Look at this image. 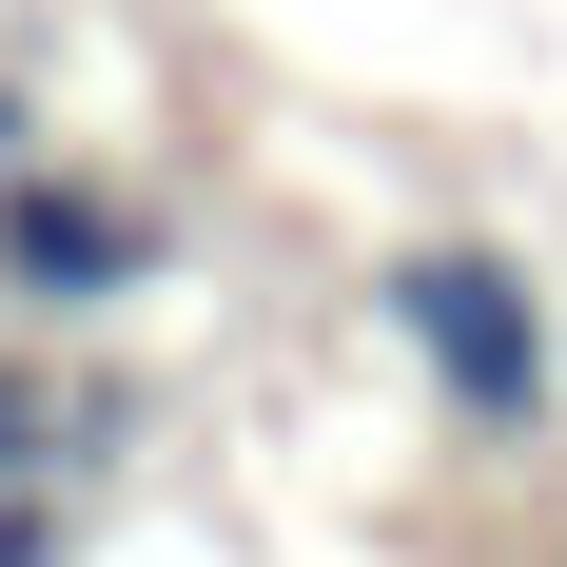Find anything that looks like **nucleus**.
Wrapping results in <instances>:
<instances>
[{
  "instance_id": "nucleus-1",
  "label": "nucleus",
  "mask_w": 567,
  "mask_h": 567,
  "mask_svg": "<svg viewBox=\"0 0 567 567\" xmlns=\"http://www.w3.org/2000/svg\"><path fill=\"white\" fill-rule=\"evenodd\" d=\"M392 333L431 352V392H451L470 431H548V293H528L509 255H411Z\"/></svg>"
},
{
  "instance_id": "nucleus-2",
  "label": "nucleus",
  "mask_w": 567,
  "mask_h": 567,
  "mask_svg": "<svg viewBox=\"0 0 567 567\" xmlns=\"http://www.w3.org/2000/svg\"><path fill=\"white\" fill-rule=\"evenodd\" d=\"M157 275V216L137 196H99V176H0V293L20 313H117V293Z\"/></svg>"
},
{
  "instance_id": "nucleus-3",
  "label": "nucleus",
  "mask_w": 567,
  "mask_h": 567,
  "mask_svg": "<svg viewBox=\"0 0 567 567\" xmlns=\"http://www.w3.org/2000/svg\"><path fill=\"white\" fill-rule=\"evenodd\" d=\"M20 470H59V392L40 372H0V489H20Z\"/></svg>"
}]
</instances>
